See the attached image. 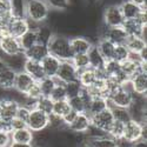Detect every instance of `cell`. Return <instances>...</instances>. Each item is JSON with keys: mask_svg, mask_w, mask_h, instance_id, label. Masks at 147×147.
<instances>
[{"mask_svg": "<svg viewBox=\"0 0 147 147\" xmlns=\"http://www.w3.org/2000/svg\"><path fill=\"white\" fill-rule=\"evenodd\" d=\"M51 14V8L46 0H26L25 17L34 25H40L47 21Z\"/></svg>", "mask_w": 147, "mask_h": 147, "instance_id": "cell-1", "label": "cell"}, {"mask_svg": "<svg viewBox=\"0 0 147 147\" xmlns=\"http://www.w3.org/2000/svg\"><path fill=\"white\" fill-rule=\"evenodd\" d=\"M47 48H48V53L57 57L61 61L71 60L73 57L69 46V38L63 34L54 33L50 42L47 44Z\"/></svg>", "mask_w": 147, "mask_h": 147, "instance_id": "cell-2", "label": "cell"}, {"mask_svg": "<svg viewBox=\"0 0 147 147\" xmlns=\"http://www.w3.org/2000/svg\"><path fill=\"white\" fill-rule=\"evenodd\" d=\"M125 19L122 17L120 7L118 4H111L105 7L102 12V22L107 27H115L122 26Z\"/></svg>", "mask_w": 147, "mask_h": 147, "instance_id": "cell-3", "label": "cell"}, {"mask_svg": "<svg viewBox=\"0 0 147 147\" xmlns=\"http://www.w3.org/2000/svg\"><path fill=\"white\" fill-rule=\"evenodd\" d=\"M146 126V122H139L136 120H129L124 126V133L122 138L127 142H136L140 139H142V129Z\"/></svg>", "mask_w": 147, "mask_h": 147, "instance_id": "cell-4", "label": "cell"}, {"mask_svg": "<svg viewBox=\"0 0 147 147\" xmlns=\"http://www.w3.org/2000/svg\"><path fill=\"white\" fill-rule=\"evenodd\" d=\"M128 34L124 30L122 26H115V27H107L102 25L99 38H106L109 41H112L114 45H124Z\"/></svg>", "mask_w": 147, "mask_h": 147, "instance_id": "cell-5", "label": "cell"}, {"mask_svg": "<svg viewBox=\"0 0 147 147\" xmlns=\"http://www.w3.org/2000/svg\"><path fill=\"white\" fill-rule=\"evenodd\" d=\"M27 127L32 132H39L48 127V114L41 112L38 108H32L27 119Z\"/></svg>", "mask_w": 147, "mask_h": 147, "instance_id": "cell-6", "label": "cell"}, {"mask_svg": "<svg viewBox=\"0 0 147 147\" xmlns=\"http://www.w3.org/2000/svg\"><path fill=\"white\" fill-rule=\"evenodd\" d=\"M133 94L134 93L128 92V91L121 88V87L117 88L107 98L108 102H109V107L111 106H117V107L128 108L132 105V101H133Z\"/></svg>", "mask_w": 147, "mask_h": 147, "instance_id": "cell-7", "label": "cell"}, {"mask_svg": "<svg viewBox=\"0 0 147 147\" xmlns=\"http://www.w3.org/2000/svg\"><path fill=\"white\" fill-rule=\"evenodd\" d=\"M30 28V21L22 17H12L7 22V34L16 38H20Z\"/></svg>", "mask_w": 147, "mask_h": 147, "instance_id": "cell-8", "label": "cell"}, {"mask_svg": "<svg viewBox=\"0 0 147 147\" xmlns=\"http://www.w3.org/2000/svg\"><path fill=\"white\" fill-rule=\"evenodd\" d=\"M0 51L5 55H14L22 53L24 50L20 45L19 38H16L13 35L6 34L0 39Z\"/></svg>", "mask_w": 147, "mask_h": 147, "instance_id": "cell-9", "label": "cell"}, {"mask_svg": "<svg viewBox=\"0 0 147 147\" xmlns=\"http://www.w3.org/2000/svg\"><path fill=\"white\" fill-rule=\"evenodd\" d=\"M55 78L58 79V81L63 82V84L77 80L78 79V69L74 67V65L72 64L71 60L61 61Z\"/></svg>", "mask_w": 147, "mask_h": 147, "instance_id": "cell-10", "label": "cell"}, {"mask_svg": "<svg viewBox=\"0 0 147 147\" xmlns=\"http://www.w3.org/2000/svg\"><path fill=\"white\" fill-rule=\"evenodd\" d=\"M18 107L19 104L16 100L11 99L8 96L0 98V119L9 122L13 118H16Z\"/></svg>", "mask_w": 147, "mask_h": 147, "instance_id": "cell-11", "label": "cell"}, {"mask_svg": "<svg viewBox=\"0 0 147 147\" xmlns=\"http://www.w3.org/2000/svg\"><path fill=\"white\" fill-rule=\"evenodd\" d=\"M113 121H114V118H113L112 111L109 107H107L106 109H104V111L96 113L94 115H91V124L105 132L108 131L109 126L112 125Z\"/></svg>", "mask_w": 147, "mask_h": 147, "instance_id": "cell-12", "label": "cell"}, {"mask_svg": "<svg viewBox=\"0 0 147 147\" xmlns=\"http://www.w3.org/2000/svg\"><path fill=\"white\" fill-rule=\"evenodd\" d=\"M93 45H94V42L88 36H85V35H76V36L69 38V46H71L73 55L87 53Z\"/></svg>", "mask_w": 147, "mask_h": 147, "instance_id": "cell-13", "label": "cell"}, {"mask_svg": "<svg viewBox=\"0 0 147 147\" xmlns=\"http://www.w3.org/2000/svg\"><path fill=\"white\" fill-rule=\"evenodd\" d=\"M35 84V80L28 74L27 72L25 71H20L17 73L16 76V81H14V90L22 93V94H26L28 92V90Z\"/></svg>", "mask_w": 147, "mask_h": 147, "instance_id": "cell-14", "label": "cell"}, {"mask_svg": "<svg viewBox=\"0 0 147 147\" xmlns=\"http://www.w3.org/2000/svg\"><path fill=\"white\" fill-rule=\"evenodd\" d=\"M91 126V117L87 113H78L73 122L67 126V131L72 133H85Z\"/></svg>", "mask_w": 147, "mask_h": 147, "instance_id": "cell-15", "label": "cell"}, {"mask_svg": "<svg viewBox=\"0 0 147 147\" xmlns=\"http://www.w3.org/2000/svg\"><path fill=\"white\" fill-rule=\"evenodd\" d=\"M40 64L42 66V69H44V73H45V77H55L57 73H58V69L60 67V64H61V60H59L57 57L52 55L48 53L41 61Z\"/></svg>", "mask_w": 147, "mask_h": 147, "instance_id": "cell-16", "label": "cell"}, {"mask_svg": "<svg viewBox=\"0 0 147 147\" xmlns=\"http://www.w3.org/2000/svg\"><path fill=\"white\" fill-rule=\"evenodd\" d=\"M129 81H131L134 93L146 95V92H147V72H145V71L138 72L137 74H134L129 79Z\"/></svg>", "mask_w": 147, "mask_h": 147, "instance_id": "cell-17", "label": "cell"}, {"mask_svg": "<svg viewBox=\"0 0 147 147\" xmlns=\"http://www.w3.org/2000/svg\"><path fill=\"white\" fill-rule=\"evenodd\" d=\"M118 5L120 7V11H121L122 17H124L125 20L136 19L142 9H146V8H141V7L137 6L136 4H133L131 0H121Z\"/></svg>", "mask_w": 147, "mask_h": 147, "instance_id": "cell-18", "label": "cell"}, {"mask_svg": "<svg viewBox=\"0 0 147 147\" xmlns=\"http://www.w3.org/2000/svg\"><path fill=\"white\" fill-rule=\"evenodd\" d=\"M26 60H27V58L24 52L19 53V54H14V55H5L4 57V61H5L6 67L13 69L17 73L20 71H24Z\"/></svg>", "mask_w": 147, "mask_h": 147, "instance_id": "cell-19", "label": "cell"}, {"mask_svg": "<svg viewBox=\"0 0 147 147\" xmlns=\"http://www.w3.org/2000/svg\"><path fill=\"white\" fill-rule=\"evenodd\" d=\"M107 107H109V102H108L107 98H105V96H93V98H91V100L88 102V107H87L86 113L91 117V115H94L96 113L104 111V109H106Z\"/></svg>", "mask_w": 147, "mask_h": 147, "instance_id": "cell-20", "label": "cell"}, {"mask_svg": "<svg viewBox=\"0 0 147 147\" xmlns=\"http://www.w3.org/2000/svg\"><path fill=\"white\" fill-rule=\"evenodd\" d=\"M17 72L11 69L8 67H5L4 69L0 71V88L8 91L14 87Z\"/></svg>", "mask_w": 147, "mask_h": 147, "instance_id": "cell-21", "label": "cell"}, {"mask_svg": "<svg viewBox=\"0 0 147 147\" xmlns=\"http://www.w3.org/2000/svg\"><path fill=\"white\" fill-rule=\"evenodd\" d=\"M24 71L27 72L35 81H40L42 78H45V73H44V69H42V66L40 64V61L27 59Z\"/></svg>", "mask_w": 147, "mask_h": 147, "instance_id": "cell-22", "label": "cell"}, {"mask_svg": "<svg viewBox=\"0 0 147 147\" xmlns=\"http://www.w3.org/2000/svg\"><path fill=\"white\" fill-rule=\"evenodd\" d=\"M94 45L96 46V48L99 50L105 60H111L113 58L115 45L112 41H109L106 38H98V41L94 42Z\"/></svg>", "mask_w": 147, "mask_h": 147, "instance_id": "cell-23", "label": "cell"}, {"mask_svg": "<svg viewBox=\"0 0 147 147\" xmlns=\"http://www.w3.org/2000/svg\"><path fill=\"white\" fill-rule=\"evenodd\" d=\"M96 79H98L96 71L92 67H87L85 69L78 71V81L81 84V86L84 88L90 87Z\"/></svg>", "mask_w": 147, "mask_h": 147, "instance_id": "cell-24", "label": "cell"}, {"mask_svg": "<svg viewBox=\"0 0 147 147\" xmlns=\"http://www.w3.org/2000/svg\"><path fill=\"white\" fill-rule=\"evenodd\" d=\"M24 53H25L27 59L35 60V61H41L48 54V48H47V45L35 44L33 47L28 48V50L25 51Z\"/></svg>", "mask_w": 147, "mask_h": 147, "instance_id": "cell-25", "label": "cell"}, {"mask_svg": "<svg viewBox=\"0 0 147 147\" xmlns=\"http://www.w3.org/2000/svg\"><path fill=\"white\" fill-rule=\"evenodd\" d=\"M35 33H36L38 44H42V45H47L50 42L51 38L54 35V31L52 30V27L50 25H46V22L40 24V25L36 26Z\"/></svg>", "mask_w": 147, "mask_h": 147, "instance_id": "cell-26", "label": "cell"}, {"mask_svg": "<svg viewBox=\"0 0 147 147\" xmlns=\"http://www.w3.org/2000/svg\"><path fill=\"white\" fill-rule=\"evenodd\" d=\"M125 46L128 48L131 53H139L147 45L146 40L142 39L140 35H128L125 41Z\"/></svg>", "mask_w": 147, "mask_h": 147, "instance_id": "cell-27", "label": "cell"}, {"mask_svg": "<svg viewBox=\"0 0 147 147\" xmlns=\"http://www.w3.org/2000/svg\"><path fill=\"white\" fill-rule=\"evenodd\" d=\"M88 55V60H90V67L94 68V69H100L104 67L105 65V59L101 55V53L99 52V50L96 48L95 45H93L91 47V50L87 52Z\"/></svg>", "mask_w": 147, "mask_h": 147, "instance_id": "cell-28", "label": "cell"}, {"mask_svg": "<svg viewBox=\"0 0 147 147\" xmlns=\"http://www.w3.org/2000/svg\"><path fill=\"white\" fill-rule=\"evenodd\" d=\"M11 139H12V141H16V142L32 144V141H33V132L28 127L17 129V131H12L11 132Z\"/></svg>", "mask_w": 147, "mask_h": 147, "instance_id": "cell-29", "label": "cell"}, {"mask_svg": "<svg viewBox=\"0 0 147 147\" xmlns=\"http://www.w3.org/2000/svg\"><path fill=\"white\" fill-rule=\"evenodd\" d=\"M48 128L52 132H65L67 131V126L65 124V121L63 117H60L58 114L51 113L48 114Z\"/></svg>", "mask_w": 147, "mask_h": 147, "instance_id": "cell-30", "label": "cell"}, {"mask_svg": "<svg viewBox=\"0 0 147 147\" xmlns=\"http://www.w3.org/2000/svg\"><path fill=\"white\" fill-rule=\"evenodd\" d=\"M147 26V25H142V24L138 20V19H129V20H125L122 24V27L126 31V33L128 35H140L142 28Z\"/></svg>", "mask_w": 147, "mask_h": 147, "instance_id": "cell-31", "label": "cell"}, {"mask_svg": "<svg viewBox=\"0 0 147 147\" xmlns=\"http://www.w3.org/2000/svg\"><path fill=\"white\" fill-rule=\"evenodd\" d=\"M19 41H20V45H21V47H22L24 52L27 51L28 48L33 47L35 44H38V39H36L35 30L30 28L25 34H22V35L20 36Z\"/></svg>", "mask_w": 147, "mask_h": 147, "instance_id": "cell-32", "label": "cell"}, {"mask_svg": "<svg viewBox=\"0 0 147 147\" xmlns=\"http://www.w3.org/2000/svg\"><path fill=\"white\" fill-rule=\"evenodd\" d=\"M38 84H39L41 94L44 96H50L53 88L55 87V85L58 84V80L55 77H45L40 81H38Z\"/></svg>", "mask_w": 147, "mask_h": 147, "instance_id": "cell-33", "label": "cell"}, {"mask_svg": "<svg viewBox=\"0 0 147 147\" xmlns=\"http://www.w3.org/2000/svg\"><path fill=\"white\" fill-rule=\"evenodd\" d=\"M109 108H111V111H112L114 120H118V121L122 122V124H126V122H128L129 120H132V117H131L128 108L117 107V106H111Z\"/></svg>", "mask_w": 147, "mask_h": 147, "instance_id": "cell-34", "label": "cell"}, {"mask_svg": "<svg viewBox=\"0 0 147 147\" xmlns=\"http://www.w3.org/2000/svg\"><path fill=\"white\" fill-rule=\"evenodd\" d=\"M91 147H118V140L111 138L109 136L99 138V139H91L87 141Z\"/></svg>", "mask_w": 147, "mask_h": 147, "instance_id": "cell-35", "label": "cell"}, {"mask_svg": "<svg viewBox=\"0 0 147 147\" xmlns=\"http://www.w3.org/2000/svg\"><path fill=\"white\" fill-rule=\"evenodd\" d=\"M53 104L54 101L51 99L50 96H40L38 100L35 101V108L40 109L41 112L46 114H51L53 111Z\"/></svg>", "mask_w": 147, "mask_h": 147, "instance_id": "cell-36", "label": "cell"}, {"mask_svg": "<svg viewBox=\"0 0 147 147\" xmlns=\"http://www.w3.org/2000/svg\"><path fill=\"white\" fill-rule=\"evenodd\" d=\"M82 86L81 84L77 80H73V81H69V82H66L65 84V90H66V98L67 99H71L73 96H77L79 95L81 92H82Z\"/></svg>", "mask_w": 147, "mask_h": 147, "instance_id": "cell-37", "label": "cell"}, {"mask_svg": "<svg viewBox=\"0 0 147 147\" xmlns=\"http://www.w3.org/2000/svg\"><path fill=\"white\" fill-rule=\"evenodd\" d=\"M72 64L74 65V67L78 71L85 69L90 67V60H88V55L87 53H81V54H74L71 59Z\"/></svg>", "mask_w": 147, "mask_h": 147, "instance_id": "cell-38", "label": "cell"}, {"mask_svg": "<svg viewBox=\"0 0 147 147\" xmlns=\"http://www.w3.org/2000/svg\"><path fill=\"white\" fill-rule=\"evenodd\" d=\"M124 126H125V124H122V122H120L118 120H114L112 122V125L109 126L107 134L115 140H120L122 138V133H124Z\"/></svg>", "mask_w": 147, "mask_h": 147, "instance_id": "cell-39", "label": "cell"}, {"mask_svg": "<svg viewBox=\"0 0 147 147\" xmlns=\"http://www.w3.org/2000/svg\"><path fill=\"white\" fill-rule=\"evenodd\" d=\"M129 51L128 48L124 45H115V48H114V53H113V60L118 61V63H122V61H125L126 59H128L129 57Z\"/></svg>", "mask_w": 147, "mask_h": 147, "instance_id": "cell-40", "label": "cell"}, {"mask_svg": "<svg viewBox=\"0 0 147 147\" xmlns=\"http://www.w3.org/2000/svg\"><path fill=\"white\" fill-rule=\"evenodd\" d=\"M71 111V107H69V104H68V100L65 99V100H59V101H54L53 104V111L52 113L54 114H58L60 117H64L66 113H68Z\"/></svg>", "mask_w": 147, "mask_h": 147, "instance_id": "cell-41", "label": "cell"}, {"mask_svg": "<svg viewBox=\"0 0 147 147\" xmlns=\"http://www.w3.org/2000/svg\"><path fill=\"white\" fill-rule=\"evenodd\" d=\"M50 98L53 101H59V100H65L66 98V90H65V84L63 82H58L55 85V87L53 88Z\"/></svg>", "mask_w": 147, "mask_h": 147, "instance_id": "cell-42", "label": "cell"}, {"mask_svg": "<svg viewBox=\"0 0 147 147\" xmlns=\"http://www.w3.org/2000/svg\"><path fill=\"white\" fill-rule=\"evenodd\" d=\"M12 17V8L9 0H0V20L8 21Z\"/></svg>", "mask_w": 147, "mask_h": 147, "instance_id": "cell-43", "label": "cell"}, {"mask_svg": "<svg viewBox=\"0 0 147 147\" xmlns=\"http://www.w3.org/2000/svg\"><path fill=\"white\" fill-rule=\"evenodd\" d=\"M46 3L50 6L51 11H64L69 6V0H46Z\"/></svg>", "mask_w": 147, "mask_h": 147, "instance_id": "cell-44", "label": "cell"}, {"mask_svg": "<svg viewBox=\"0 0 147 147\" xmlns=\"http://www.w3.org/2000/svg\"><path fill=\"white\" fill-rule=\"evenodd\" d=\"M26 96L28 98V99H32V100H35V101L38 100L40 96H42L38 81H35V84H34L33 86H32V87L28 90V92L26 93Z\"/></svg>", "mask_w": 147, "mask_h": 147, "instance_id": "cell-45", "label": "cell"}, {"mask_svg": "<svg viewBox=\"0 0 147 147\" xmlns=\"http://www.w3.org/2000/svg\"><path fill=\"white\" fill-rule=\"evenodd\" d=\"M30 113H31V108H28L27 106L25 105H19L18 109H17V114H16V118L25 121L27 124V119L30 117Z\"/></svg>", "mask_w": 147, "mask_h": 147, "instance_id": "cell-46", "label": "cell"}, {"mask_svg": "<svg viewBox=\"0 0 147 147\" xmlns=\"http://www.w3.org/2000/svg\"><path fill=\"white\" fill-rule=\"evenodd\" d=\"M8 125H9V129L11 132L12 131H17V129H21V128H25L27 127V124L25 121H22L18 118H13L9 122H8Z\"/></svg>", "mask_w": 147, "mask_h": 147, "instance_id": "cell-47", "label": "cell"}, {"mask_svg": "<svg viewBox=\"0 0 147 147\" xmlns=\"http://www.w3.org/2000/svg\"><path fill=\"white\" fill-rule=\"evenodd\" d=\"M11 142V132H0V147H9Z\"/></svg>", "mask_w": 147, "mask_h": 147, "instance_id": "cell-48", "label": "cell"}, {"mask_svg": "<svg viewBox=\"0 0 147 147\" xmlns=\"http://www.w3.org/2000/svg\"><path fill=\"white\" fill-rule=\"evenodd\" d=\"M77 115H78V113H77L76 111H73V109H71L68 113H66V114L63 117V119H64V121H65L66 126H68L71 122H73V120L77 118Z\"/></svg>", "mask_w": 147, "mask_h": 147, "instance_id": "cell-49", "label": "cell"}, {"mask_svg": "<svg viewBox=\"0 0 147 147\" xmlns=\"http://www.w3.org/2000/svg\"><path fill=\"white\" fill-rule=\"evenodd\" d=\"M0 132H11L8 122L4 121L3 119H0Z\"/></svg>", "mask_w": 147, "mask_h": 147, "instance_id": "cell-50", "label": "cell"}, {"mask_svg": "<svg viewBox=\"0 0 147 147\" xmlns=\"http://www.w3.org/2000/svg\"><path fill=\"white\" fill-rule=\"evenodd\" d=\"M9 147H33V144H24V142H16L12 141Z\"/></svg>", "mask_w": 147, "mask_h": 147, "instance_id": "cell-51", "label": "cell"}, {"mask_svg": "<svg viewBox=\"0 0 147 147\" xmlns=\"http://www.w3.org/2000/svg\"><path fill=\"white\" fill-rule=\"evenodd\" d=\"M133 4H136L137 6L141 7V8H146V4H147V0H131Z\"/></svg>", "mask_w": 147, "mask_h": 147, "instance_id": "cell-52", "label": "cell"}, {"mask_svg": "<svg viewBox=\"0 0 147 147\" xmlns=\"http://www.w3.org/2000/svg\"><path fill=\"white\" fill-rule=\"evenodd\" d=\"M79 147H91V146H90V145L86 142V144H84V145H81V146H79Z\"/></svg>", "mask_w": 147, "mask_h": 147, "instance_id": "cell-53", "label": "cell"}]
</instances>
